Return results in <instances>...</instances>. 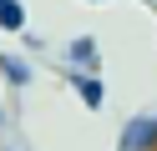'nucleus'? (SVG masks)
I'll return each mask as SVG.
<instances>
[{"instance_id":"nucleus-7","label":"nucleus","mask_w":157,"mask_h":151,"mask_svg":"<svg viewBox=\"0 0 157 151\" xmlns=\"http://www.w3.org/2000/svg\"><path fill=\"white\" fill-rule=\"evenodd\" d=\"M0 151H21V146H0Z\"/></svg>"},{"instance_id":"nucleus-4","label":"nucleus","mask_w":157,"mask_h":151,"mask_svg":"<svg viewBox=\"0 0 157 151\" xmlns=\"http://www.w3.org/2000/svg\"><path fill=\"white\" fill-rule=\"evenodd\" d=\"M0 81H5V86H10V91H25V86H31V60H25V56H10V50H0Z\"/></svg>"},{"instance_id":"nucleus-6","label":"nucleus","mask_w":157,"mask_h":151,"mask_svg":"<svg viewBox=\"0 0 157 151\" xmlns=\"http://www.w3.org/2000/svg\"><path fill=\"white\" fill-rule=\"evenodd\" d=\"M5 131H10V111L0 106V136H5Z\"/></svg>"},{"instance_id":"nucleus-2","label":"nucleus","mask_w":157,"mask_h":151,"mask_svg":"<svg viewBox=\"0 0 157 151\" xmlns=\"http://www.w3.org/2000/svg\"><path fill=\"white\" fill-rule=\"evenodd\" d=\"M66 70H81V76H101V50L91 35H71L66 40Z\"/></svg>"},{"instance_id":"nucleus-5","label":"nucleus","mask_w":157,"mask_h":151,"mask_svg":"<svg viewBox=\"0 0 157 151\" xmlns=\"http://www.w3.org/2000/svg\"><path fill=\"white\" fill-rule=\"evenodd\" d=\"M31 15H25L21 0H0V35H25Z\"/></svg>"},{"instance_id":"nucleus-8","label":"nucleus","mask_w":157,"mask_h":151,"mask_svg":"<svg viewBox=\"0 0 157 151\" xmlns=\"http://www.w3.org/2000/svg\"><path fill=\"white\" fill-rule=\"evenodd\" d=\"M91 5H101V0H91Z\"/></svg>"},{"instance_id":"nucleus-3","label":"nucleus","mask_w":157,"mask_h":151,"mask_svg":"<svg viewBox=\"0 0 157 151\" xmlns=\"http://www.w3.org/2000/svg\"><path fill=\"white\" fill-rule=\"evenodd\" d=\"M66 86L81 96V106H86V111H101V106H106V86H101V76H81V70H66Z\"/></svg>"},{"instance_id":"nucleus-1","label":"nucleus","mask_w":157,"mask_h":151,"mask_svg":"<svg viewBox=\"0 0 157 151\" xmlns=\"http://www.w3.org/2000/svg\"><path fill=\"white\" fill-rule=\"evenodd\" d=\"M117 151H157V111H137L117 131Z\"/></svg>"}]
</instances>
